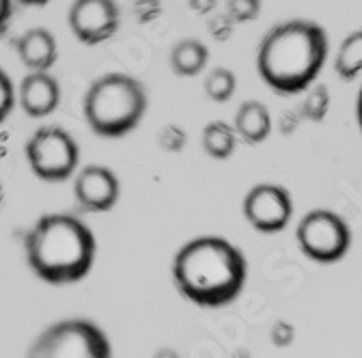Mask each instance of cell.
Segmentation results:
<instances>
[{
    "instance_id": "obj_1",
    "label": "cell",
    "mask_w": 362,
    "mask_h": 358,
    "mask_svg": "<svg viewBox=\"0 0 362 358\" xmlns=\"http://www.w3.org/2000/svg\"><path fill=\"white\" fill-rule=\"evenodd\" d=\"M248 277L244 253L226 238L201 236L181 246L173 257V281L181 296L199 306L233 302Z\"/></svg>"
},
{
    "instance_id": "obj_2",
    "label": "cell",
    "mask_w": 362,
    "mask_h": 358,
    "mask_svg": "<svg viewBox=\"0 0 362 358\" xmlns=\"http://www.w3.org/2000/svg\"><path fill=\"white\" fill-rule=\"evenodd\" d=\"M328 50V35L317 22L287 20L263 35L257 50V71L274 93L296 96L320 76Z\"/></svg>"
},
{
    "instance_id": "obj_3",
    "label": "cell",
    "mask_w": 362,
    "mask_h": 358,
    "mask_svg": "<svg viewBox=\"0 0 362 358\" xmlns=\"http://www.w3.org/2000/svg\"><path fill=\"white\" fill-rule=\"evenodd\" d=\"M30 270L50 285L82 281L95 263L98 242L74 214L41 216L24 240Z\"/></svg>"
},
{
    "instance_id": "obj_4",
    "label": "cell",
    "mask_w": 362,
    "mask_h": 358,
    "mask_svg": "<svg viewBox=\"0 0 362 358\" xmlns=\"http://www.w3.org/2000/svg\"><path fill=\"white\" fill-rule=\"evenodd\" d=\"M149 106L147 88L141 80L112 71L98 78L84 96V119L98 137L121 139L139 127Z\"/></svg>"
},
{
    "instance_id": "obj_5",
    "label": "cell",
    "mask_w": 362,
    "mask_h": 358,
    "mask_svg": "<svg viewBox=\"0 0 362 358\" xmlns=\"http://www.w3.org/2000/svg\"><path fill=\"white\" fill-rule=\"evenodd\" d=\"M26 358H112L106 333L88 320H63L45 328Z\"/></svg>"
},
{
    "instance_id": "obj_6",
    "label": "cell",
    "mask_w": 362,
    "mask_h": 358,
    "mask_svg": "<svg viewBox=\"0 0 362 358\" xmlns=\"http://www.w3.org/2000/svg\"><path fill=\"white\" fill-rule=\"evenodd\" d=\"M26 162L43 182H65L74 177L80 162V147L71 134L59 125H43L28 139Z\"/></svg>"
},
{
    "instance_id": "obj_7",
    "label": "cell",
    "mask_w": 362,
    "mask_h": 358,
    "mask_svg": "<svg viewBox=\"0 0 362 358\" xmlns=\"http://www.w3.org/2000/svg\"><path fill=\"white\" fill-rule=\"evenodd\" d=\"M300 250L317 263L341 261L351 244L347 222L332 209L317 207L304 214L296 229Z\"/></svg>"
},
{
    "instance_id": "obj_8",
    "label": "cell",
    "mask_w": 362,
    "mask_h": 358,
    "mask_svg": "<svg viewBox=\"0 0 362 358\" xmlns=\"http://www.w3.org/2000/svg\"><path fill=\"white\" fill-rule=\"evenodd\" d=\"M242 212L252 229L261 233H279L293 216V201L289 190L279 184H257L246 192Z\"/></svg>"
},
{
    "instance_id": "obj_9",
    "label": "cell",
    "mask_w": 362,
    "mask_h": 358,
    "mask_svg": "<svg viewBox=\"0 0 362 358\" xmlns=\"http://www.w3.org/2000/svg\"><path fill=\"white\" fill-rule=\"evenodd\" d=\"M74 37L86 46L108 41L121 26L117 0H74L67 13Z\"/></svg>"
},
{
    "instance_id": "obj_10",
    "label": "cell",
    "mask_w": 362,
    "mask_h": 358,
    "mask_svg": "<svg viewBox=\"0 0 362 358\" xmlns=\"http://www.w3.org/2000/svg\"><path fill=\"white\" fill-rule=\"evenodd\" d=\"M74 197L84 212H110L121 197L119 177L102 164L84 166L74 179Z\"/></svg>"
},
{
    "instance_id": "obj_11",
    "label": "cell",
    "mask_w": 362,
    "mask_h": 358,
    "mask_svg": "<svg viewBox=\"0 0 362 358\" xmlns=\"http://www.w3.org/2000/svg\"><path fill=\"white\" fill-rule=\"evenodd\" d=\"M16 102L33 119L52 115L61 104V84L50 71H30L16 88Z\"/></svg>"
},
{
    "instance_id": "obj_12",
    "label": "cell",
    "mask_w": 362,
    "mask_h": 358,
    "mask_svg": "<svg viewBox=\"0 0 362 358\" xmlns=\"http://www.w3.org/2000/svg\"><path fill=\"white\" fill-rule=\"evenodd\" d=\"M16 50L20 61L30 71H50L59 59L57 37L48 28H30L16 39Z\"/></svg>"
},
{
    "instance_id": "obj_13",
    "label": "cell",
    "mask_w": 362,
    "mask_h": 358,
    "mask_svg": "<svg viewBox=\"0 0 362 358\" xmlns=\"http://www.w3.org/2000/svg\"><path fill=\"white\" fill-rule=\"evenodd\" d=\"M233 129L238 134V141H244L248 145L263 143L272 132V115L267 106L259 100L244 102L235 112Z\"/></svg>"
},
{
    "instance_id": "obj_14",
    "label": "cell",
    "mask_w": 362,
    "mask_h": 358,
    "mask_svg": "<svg viewBox=\"0 0 362 358\" xmlns=\"http://www.w3.org/2000/svg\"><path fill=\"white\" fill-rule=\"evenodd\" d=\"M207 63H209V50L199 39L192 37L181 39L170 50V67L177 76L194 78L201 71H205Z\"/></svg>"
},
{
    "instance_id": "obj_15",
    "label": "cell",
    "mask_w": 362,
    "mask_h": 358,
    "mask_svg": "<svg viewBox=\"0 0 362 358\" xmlns=\"http://www.w3.org/2000/svg\"><path fill=\"white\" fill-rule=\"evenodd\" d=\"M201 145L205 154L214 160H226L231 158L238 147V134L231 123L226 121H209L203 127L201 134Z\"/></svg>"
},
{
    "instance_id": "obj_16",
    "label": "cell",
    "mask_w": 362,
    "mask_h": 358,
    "mask_svg": "<svg viewBox=\"0 0 362 358\" xmlns=\"http://www.w3.org/2000/svg\"><path fill=\"white\" fill-rule=\"evenodd\" d=\"M334 69L343 80H356L362 71V30L349 33L339 46Z\"/></svg>"
},
{
    "instance_id": "obj_17",
    "label": "cell",
    "mask_w": 362,
    "mask_h": 358,
    "mask_svg": "<svg viewBox=\"0 0 362 358\" xmlns=\"http://www.w3.org/2000/svg\"><path fill=\"white\" fill-rule=\"evenodd\" d=\"M205 93L211 102H229L235 96L238 88V78L229 67H216L207 74L205 78Z\"/></svg>"
},
{
    "instance_id": "obj_18",
    "label": "cell",
    "mask_w": 362,
    "mask_h": 358,
    "mask_svg": "<svg viewBox=\"0 0 362 358\" xmlns=\"http://www.w3.org/2000/svg\"><path fill=\"white\" fill-rule=\"evenodd\" d=\"M16 106V86L9 78V74L0 67V123H3Z\"/></svg>"
},
{
    "instance_id": "obj_19",
    "label": "cell",
    "mask_w": 362,
    "mask_h": 358,
    "mask_svg": "<svg viewBox=\"0 0 362 358\" xmlns=\"http://www.w3.org/2000/svg\"><path fill=\"white\" fill-rule=\"evenodd\" d=\"M269 341H272V345L279 347V350H285V347L293 345V341H296L293 324H289L285 320L274 322V324H272V330H269Z\"/></svg>"
},
{
    "instance_id": "obj_20",
    "label": "cell",
    "mask_w": 362,
    "mask_h": 358,
    "mask_svg": "<svg viewBox=\"0 0 362 358\" xmlns=\"http://www.w3.org/2000/svg\"><path fill=\"white\" fill-rule=\"evenodd\" d=\"M229 13L238 18V22H248L255 20L261 7V0H229Z\"/></svg>"
},
{
    "instance_id": "obj_21",
    "label": "cell",
    "mask_w": 362,
    "mask_h": 358,
    "mask_svg": "<svg viewBox=\"0 0 362 358\" xmlns=\"http://www.w3.org/2000/svg\"><path fill=\"white\" fill-rule=\"evenodd\" d=\"M13 18V0H0V37L9 30Z\"/></svg>"
},
{
    "instance_id": "obj_22",
    "label": "cell",
    "mask_w": 362,
    "mask_h": 358,
    "mask_svg": "<svg viewBox=\"0 0 362 358\" xmlns=\"http://www.w3.org/2000/svg\"><path fill=\"white\" fill-rule=\"evenodd\" d=\"M153 358H181V356H179V352L173 350V347H160V350L153 354Z\"/></svg>"
},
{
    "instance_id": "obj_23",
    "label": "cell",
    "mask_w": 362,
    "mask_h": 358,
    "mask_svg": "<svg viewBox=\"0 0 362 358\" xmlns=\"http://www.w3.org/2000/svg\"><path fill=\"white\" fill-rule=\"evenodd\" d=\"M16 3H22L26 7H41V5H48L50 0H16Z\"/></svg>"
},
{
    "instance_id": "obj_24",
    "label": "cell",
    "mask_w": 362,
    "mask_h": 358,
    "mask_svg": "<svg viewBox=\"0 0 362 358\" xmlns=\"http://www.w3.org/2000/svg\"><path fill=\"white\" fill-rule=\"evenodd\" d=\"M0 199H3V186H0Z\"/></svg>"
}]
</instances>
